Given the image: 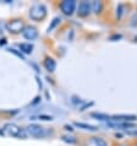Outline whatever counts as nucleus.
I'll use <instances>...</instances> for the list:
<instances>
[{
    "label": "nucleus",
    "instance_id": "f257e3e1",
    "mask_svg": "<svg viewBox=\"0 0 137 146\" xmlns=\"http://www.w3.org/2000/svg\"><path fill=\"white\" fill-rule=\"evenodd\" d=\"M47 7L43 4H34L28 13L30 19H32L33 21H43L47 17Z\"/></svg>",
    "mask_w": 137,
    "mask_h": 146
},
{
    "label": "nucleus",
    "instance_id": "f03ea898",
    "mask_svg": "<svg viewBox=\"0 0 137 146\" xmlns=\"http://www.w3.org/2000/svg\"><path fill=\"white\" fill-rule=\"evenodd\" d=\"M25 22L22 21L21 19H15V20H11L6 23V30L10 32V33H14V35H17V33H22L23 30H25Z\"/></svg>",
    "mask_w": 137,
    "mask_h": 146
},
{
    "label": "nucleus",
    "instance_id": "7ed1b4c3",
    "mask_svg": "<svg viewBox=\"0 0 137 146\" xmlns=\"http://www.w3.org/2000/svg\"><path fill=\"white\" fill-rule=\"evenodd\" d=\"M26 130H27V134H30L31 136L36 137V139H42V137L47 135L45 129L38 124H30L26 128Z\"/></svg>",
    "mask_w": 137,
    "mask_h": 146
},
{
    "label": "nucleus",
    "instance_id": "20e7f679",
    "mask_svg": "<svg viewBox=\"0 0 137 146\" xmlns=\"http://www.w3.org/2000/svg\"><path fill=\"white\" fill-rule=\"evenodd\" d=\"M59 9L66 16H71L76 10V1L75 0H64L59 4Z\"/></svg>",
    "mask_w": 137,
    "mask_h": 146
},
{
    "label": "nucleus",
    "instance_id": "39448f33",
    "mask_svg": "<svg viewBox=\"0 0 137 146\" xmlns=\"http://www.w3.org/2000/svg\"><path fill=\"white\" fill-rule=\"evenodd\" d=\"M91 13H92V6L90 1H81L78 4L77 15L80 17H87Z\"/></svg>",
    "mask_w": 137,
    "mask_h": 146
},
{
    "label": "nucleus",
    "instance_id": "423d86ee",
    "mask_svg": "<svg viewBox=\"0 0 137 146\" xmlns=\"http://www.w3.org/2000/svg\"><path fill=\"white\" fill-rule=\"evenodd\" d=\"M137 120V115L134 114H116L110 117V121H121V123H131Z\"/></svg>",
    "mask_w": 137,
    "mask_h": 146
},
{
    "label": "nucleus",
    "instance_id": "0eeeda50",
    "mask_svg": "<svg viewBox=\"0 0 137 146\" xmlns=\"http://www.w3.org/2000/svg\"><path fill=\"white\" fill-rule=\"evenodd\" d=\"M22 36L28 40H33L38 37V30L34 26H26L22 32Z\"/></svg>",
    "mask_w": 137,
    "mask_h": 146
},
{
    "label": "nucleus",
    "instance_id": "6e6552de",
    "mask_svg": "<svg viewBox=\"0 0 137 146\" xmlns=\"http://www.w3.org/2000/svg\"><path fill=\"white\" fill-rule=\"evenodd\" d=\"M4 130H5L7 134H10V136L17 137L20 130H21V128H20L18 125H16L15 123H7V124L4 125Z\"/></svg>",
    "mask_w": 137,
    "mask_h": 146
},
{
    "label": "nucleus",
    "instance_id": "1a4fd4ad",
    "mask_svg": "<svg viewBox=\"0 0 137 146\" xmlns=\"http://www.w3.org/2000/svg\"><path fill=\"white\" fill-rule=\"evenodd\" d=\"M44 66L49 72H54L55 69H56V62L53 59V58H49V56H47L45 60H44Z\"/></svg>",
    "mask_w": 137,
    "mask_h": 146
},
{
    "label": "nucleus",
    "instance_id": "9d476101",
    "mask_svg": "<svg viewBox=\"0 0 137 146\" xmlns=\"http://www.w3.org/2000/svg\"><path fill=\"white\" fill-rule=\"evenodd\" d=\"M88 146H108L107 141L103 137H91L88 141Z\"/></svg>",
    "mask_w": 137,
    "mask_h": 146
},
{
    "label": "nucleus",
    "instance_id": "9b49d317",
    "mask_svg": "<svg viewBox=\"0 0 137 146\" xmlns=\"http://www.w3.org/2000/svg\"><path fill=\"white\" fill-rule=\"evenodd\" d=\"M91 6H92V11L96 14V15H100L102 14V11L104 9V5H103V3L102 1H92L91 3Z\"/></svg>",
    "mask_w": 137,
    "mask_h": 146
},
{
    "label": "nucleus",
    "instance_id": "f8f14e48",
    "mask_svg": "<svg viewBox=\"0 0 137 146\" xmlns=\"http://www.w3.org/2000/svg\"><path fill=\"white\" fill-rule=\"evenodd\" d=\"M18 48L21 50V53L23 54H31L32 50H33V46L31 43H21L18 44Z\"/></svg>",
    "mask_w": 137,
    "mask_h": 146
},
{
    "label": "nucleus",
    "instance_id": "ddd939ff",
    "mask_svg": "<svg viewBox=\"0 0 137 146\" xmlns=\"http://www.w3.org/2000/svg\"><path fill=\"white\" fill-rule=\"evenodd\" d=\"M75 125L80 129H83V130H87V131H97L98 130V128L94 127V125H90V124H84V123H78V121H76Z\"/></svg>",
    "mask_w": 137,
    "mask_h": 146
},
{
    "label": "nucleus",
    "instance_id": "4468645a",
    "mask_svg": "<svg viewBox=\"0 0 137 146\" xmlns=\"http://www.w3.org/2000/svg\"><path fill=\"white\" fill-rule=\"evenodd\" d=\"M91 117L98 119V120H108L110 121V115L108 114H103V113H91Z\"/></svg>",
    "mask_w": 137,
    "mask_h": 146
},
{
    "label": "nucleus",
    "instance_id": "2eb2a0df",
    "mask_svg": "<svg viewBox=\"0 0 137 146\" xmlns=\"http://www.w3.org/2000/svg\"><path fill=\"white\" fill-rule=\"evenodd\" d=\"M124 9H125V6L123 5V4H119L118 7H116V19H118V20H121L123 19Z\"/></svg>",
    "mask_w": 137,
    "mask_h": 146
},
{
    "label": "nucleus",
    "instance_id": "dca6fc26",
    "mask_svg": "<svg viewBox=\"0 0 137 146\" xmlns=\"http://www.w3.org/2000/svg\"><path fill=\"white\" fill-rule=\"evenodd\" d=\"M61 140H63V141H65V143H68V144H76V143H77L76 137H74V136H68V135H64V136H61Z\"/></svg>",
    "mask_w": 137,
    "mask_h": 146
},
{
    "label": "nucleus",
    "instance_id": "f3484780",
    "mask_svg": "<svg viewBox=\"0 0 137 146\" xmlns=\"http://www.w3.org/2000/svg\"><path fill=\"white\" fill-rule=\"evenodd\" d=\"M60 21H61V20H60V17H55V19L53 20V21H51L50 26L48 27V32H51V31H53V28H55L56 26H58Z\"/></svg>",
    "mask_w": 137,
    "mask_h": 146
},
{
    "label": "nucleus",
    "instance_id": "a211bd4d",
    "mask_svg": "<svg viewBox=\"0 0 137 146\" xmlns=\"http://www.w3.org/2000/svg\"><path fill=\"white\" fill-rule=\"evenodd\" d=\"M9 52H10V53H13V54H15L16 56H18V58H21L22 60H25V56L22 55V53H21V52H17L16 49H14V48H10V49H9Z\"/></svg>",
    "mask_w": 137,
    "mask_h": 146
},
{
    "label": "nucleus",
    "instance_id": "6ab92c4d",
    "mask_svg": "<svg viewBox=\"0 0 137 146\" xmlns=\"http://www.w3.org/2000/svg\"><path fill=\"white\" fill-rule=\"evenodd\" d=\"M17 137H20V139H26V137H27V130H26V129L21 128V130H20Z\"/></svg>",
    "mask_w": 137,
    "mask_h": 146
},
{
    "label": "nucleus",
    "instance_id": "aec40b11",
    "mask_svg": "<svg viewBox=\"0 0 137 146\" xmlns=\"http://www.w3.org/2000/svg\"><path fill=\"white\" fill-rule=\"evenodd\" d=\"M127 135H132V136H137V129H130V130H126Z\"/></svg>",
    "mask_w": 137,
    "mask_h": 146
},
{
    "label": "nucleus",
    "instance_id": "412c9836",
    "mask_svg": "<svg viewBox=\"0 0 137 146\" xmlns=\"http://www.w3.org/2000/svg\"><path fill=\"white\" fill-rule=\"evenodd\" d=\"M38 118L43 120H53V117H50V115H38Z\"/></svg>",
    "mask_w": 137,
    "mask_h": 146
},
{
    "label": "nucleus",
    "instance_id": "4be33fe9",
    "mask_svg": "<svg viewBox=\"0 0 137 146\" xmlns=\"http://www.w3.org/2000/svg\"><path fill=\"white\" fill-rule=\"evenodd\" d=\"M131 25H132V26H136V25H137V14L131 19Z\"/></svg>",
    "mask_w": 137,
    "mask_h": 146
},
{
    "label": "nucleus",
    "instance_id": "5701e85b",
    "mask_svg": "<svg viewBox=\"0 0 137 146\" xmlns=\"http://www.w3.org/2000/svg\"><path fill=\"white\" fill-rule=\"evenodd\" d=\"M120 38H121V35H114V36H111L109 39L110 40H115V39H120Z\"/></svg>",
    "mask_w": 137,
    "mask_h": 146
},
{
    "label": "nucleus",
    "instance_id": "b1692460",
    "mask_svg": "<svg viewBox=\"0 0 137 146\" xmlns=\"http://www.w3.org/2000/svg\"><path fill=\"white\" fill-rule=\"evenodd\" d=\"M91 106H93V102H91V103H86L83 107H81V109H80V111L82 112V111H84V109H86L87 107H91Z\"/></svg>",
    "mask_w": 137,
    "mask_h": 146
},
{
    "label": "nucleus",
    "instance_id": "393cba45",
    "mask_svg": "<svg viewBox=\"0 0 137 146\" xmlns=\"http://www.w3.org/2000/svg\"><path fill=\"white\" fill-rule=\"evenodd\" d=\"M64 128H65V130H67V131H74V128H72L71 125H65Z\"/></svg>",
    "mask_w": 137,
    "mask_h": 146
},
{
    "label": "nucleus",
    "instance_id": "a878e982",
    "mask_svg": "<svg viewBox=\"0 0 137 146\" xmlns=\"http://www.w3.org/2000/svg\"><path fill=\"white\" fill-rule=\"evenodd\" d=\"M38 102H41V97H36L34 101H33V102H32L31 104H36V103H38Z\"/></svg>",
    "mask_w": 137,
    "mask_h": 146
},
{
    "label": "nucleus",
    "instance_id": "bb28decb",
    "mask_svg": "<svg viewBox=\"0 0 137 146\" xmlns=\"http://www.w3.org/2000/svg\"><path fill=\"white\" fill-rule=\"evenodd\" d=\"M6 42H5V39H1V42H0V44H5Z\"/></svg>",
    "mask_w": 137,
    "mask_h": 146
},
{
    "label": "nucleus",
    "instance_id": "cd10ccee",
    "mask_svg": "<svg viewBox=\"0 0 137 146\" xmlns=\"http://www.w3.org/2000/svg\"><path fill=\"white\" fill-rule=\"evenodd\" d=\"M116 146H127V145H125V144H119V145H116Z\"/></svg>",
    "mask_w": 137,
    "mask_h": 146
},
{
    "label": "nucleus",
    "instance_id": "c85d7f7f",
    "mask_svg": "<svg viewBox=\"0 0 137 146\" xmlns=\"http://www.w3.org/2000/svg\"><path fill=\"white\" fill-rule=\"evenodd\" d=\"M134 39H135V42H137V36H135V38H134Z\"/></svg>",
    "mask_w": 137,
    "mask_h": 146
},
{
    "label": "nucleus",
    "instance_id": "c756f323",
    "mask_svg": "<svg viewBox=\"0 0 137 146\" xmlns=\"http://www.w3.org/2000/svg\"><path fill=\"white\" fill-rule=\"evenodd\" d=\"M134 146H137V143H136V144H135V145H134Z\"/></svg>",
    "mask_w": 137,
    "mask_h": 146
}]
</instances>
